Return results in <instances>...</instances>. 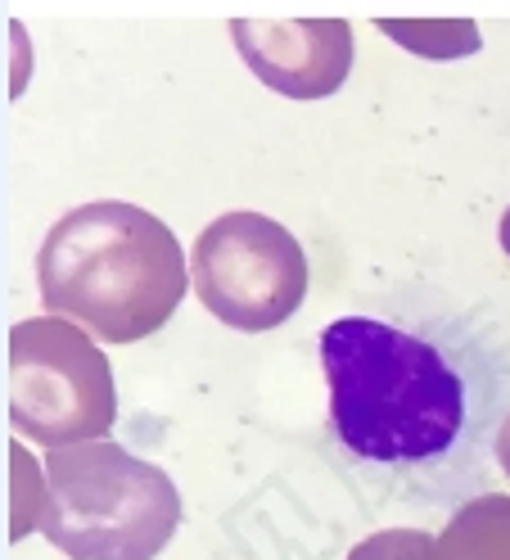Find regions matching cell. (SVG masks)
<instances>
[{
    "label": "cell",
    "mask_w": 510,
    "mask_h": 560,
    "mask_svg": "<svg viewBox=\"0 0 510 560\" xmlns=\"http://www.w3.org/2000/svg\"><path fill=\"white\" fill-rule=\"evenodd\" d=\"M317 358L330 462L366 506L456 515L488 498L510 420V330L493 312L412 280L334 317Z\"/></svg>",
    "instance_id": "obj_1"
},
{
    "label": "cell",
    "mask_w": 510,
    "mask_h": 560,
    "mask_svg": "<svg viewBox=\"0 0 510 560\" xmlns=\"http://www.w3.org/2000/svg\"><path fill=\"white\" fill-rule=\"evenodd\" d=\"M37 290L50 317L109 343H141L173 322L190 290V258L163 218L141 203L95 199L46 231Z\"/></svg>",
    "instance_id": "obj_2"
},
{
    "label": "cell",
    "mask_w": 510,
    "mask_h": 560,
    "mask_svg": "<svg viewBox=\"0 0 510 560\" xmlns=\"http://www.w3.org/2000/svg\"><path fill=\"white\" fill-rule=\"evenodd\" d=\"M41 470L37 534L68 560H154L181 524L173 475L122 443L46 452Z\"/></svg>",
    "instance_id": "obj_3"
},
{
    "label": "cell",
    "mask_w": 510,
    "mask_h": 560,
    "mask_svg": "<svg viewBox=\"0 0 510 560\" xmlns=\"http://www.w3.org/2000/svg\"><path fill=\"white\" fill-rule=\"evenodd\" d=\"M118 420L109 358L63 317H27L10 330V425L46 452L105 443Z\"/></svg>",
    "instance_id": "obj_4"
},
{
    "label": "cell",
    "mask_w": 510,
    "mask_h": 560,
    "mask_svg": "<svg viewBox=\"0 0 510 560\" xmlns=\"http://www.w3.org/2000/svg\"><path fill=\"white\" fill-rule=\"evenodd\" d=\"M190 280L222 326L262 335L285 326L308 299V254L285 222L240 208L199 231Z\"/></svg>",
    "instance_id": "obj_5"
},
{
    "label": "cell",
    "mask_w": 510,
    "mask_h": 560,
    "mask_svg": "<svg viewBox=\"0 0 510 560\" xmlns=\"http://www.w3.org/2000/svg\"><path fill=\"white\" fill-rule=\"evenodd\" d=\"M438 560H510V498L488 493L461 506L438 534Z\"/></svg>",
    "instance_id": "obj_6"
},
{
    "label": "cell",
    "mask_w": 510,
    "mask_h": 560,
    "mask_svg": "<svg viewBox=\"0 0 510 560\" xmlns=\"http://www.w3.org/2000/svg\"><path fill=\"white\" fill-rule=\"evenodd\" d=\"M348 560H438V538L429 529H380L361 538Z\"/></svg>",
    "instance_id": "obj_7"
},
{
    "label": "cell",
    "mask_w": 510,
    "mask_h": 560,
    "mask_svg": "<svg viewBox=\"0 0 510 560\" xmlns=\"http://www.w3.org/2000/svg\"><path fill=\"white\" fill-rule=\"evenodd\" d=\"M497 466L510 475V420L501 425V439H497Z\"/></svg>",
    "instance_id": "obj_8"
}]
</instances>
